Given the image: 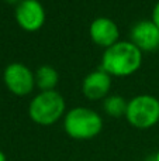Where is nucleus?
<instances>
[{
	"instance_id": "obj_1",
	"label": "nucleus",
	"mask_w": 159,
	"mask_h": 161,
	"mask_svg": "<svg viewBox=\"0 0 159 161\" xmlns=\"http://www.w3.org/2000/svg\"><path fill=\"white\" fill-rule=\"evenodd\" d=\"M141 64L142 51L131 41H118L104 50L100 68L111 76H130L140 69Z\"/></svg>"
},
{
	"instance_id": "obj_2",
	"label": "nucleus",
	"mask_w": 159,
	"mask_h": 161,
	"mask_svg": "<svg viewBox=\"0 0 159 161\" xmlns=\"http://www.w3.org/2000/svg\"><path fill=\"white\" fill-rule=\"evenodd\" d=\"M64 130L75 140H90L101 133L103 119L89 108H73L64 116Z\"/></svg>"
},
{
	"instance_id": "obj_3",
	"label": "nucleus",
	"mask_w": 159,
	"mask_h": 161,
	"mask_svg": "<svg viewBox=\"0 0 159 161\" xmlns=\"http://www.w3.org/2000/svg\"><path fill=\"white\" fill-rule=\"evenodd\" d=\"M66 103L59 92H39L28 105V116L39 126H51L65 116Z\"/></svg>"
},
{
	"instance_id": "obj_4",
	"label": "nucleus",
	"mask_w": 159,
	"mask_h": 161,
	"mask_svg": "<svg viewBox=\"0 0 159 161\" xmlns=\"http://www.w3.org/2000/svg\"><path fill=\"white\" fill-rule=\"evenodd\" d=\"M126 119L135 129H151L159 123V99L152 95H138L128 100Z\"/></svg>"
},
{
	"instance_id": "obj_5",
	"label": "nucleus",
	"mask_w": 159,
	"mask_h": 161,
	"mask_svg": "<svg viewBox=\"0 0 159 161\" xmlns=\"http://www.w3.org/2000/svg\"><path fill=\"white\" fill-rule=\"evenodd\" d=\"M3 79L8 91L17 96H27L35 86V74L23 62L8 64L3 72Z\"/></svg>"
},
{
	"instance_id": "obj_6",
	"label": "nucleus",
	"mask_w": 159,
	"mask_h": 161,
	"mask_svg": "<svg viewBox=\"0 0 159 161\" xmlns=\"http://www.w3.org/2000/svg\"><path fill=\"white\" fill-rule=\"evenodd\" d=\"M45 8L38 0H21L16 6V21L24 31L34 33L45 24Z\"/></svg>"
},
{
	"instance_id": "obj_7",
	"label": "nucleus",
	"mask_w": 159,
	"mask_h": 161,
	"mask_svg": "<svg viewBox=\"0 0 159 161\" xmlns=\"http://www.w3.org/2000/svg\"><path fill=\"white\" fill-rule=\"evenodd\" d=\"M130 41L142 53L159 50V28L152 20H141L130 31Z\"/></svg>"
},
{
	"instance_id": "obj_8",
	"label": "nucleus",
	"mask_w": 159,
	"mask_h": 161,
	"mask_svg": "<svg viewBox=\"0 0 159 161\" xmlns=\"http://www.w3.org/2000/svg\"><path fill=\"white\" fill-rule=\"evenodd\" d=\"M89 34L92 41L104 50L120 41L118 25L109 17H97L93 20L89 27Z\"/></svg>"
},
{
	"instance_id": "obj_9",
	"label": "nucleus",
	"mask_w": 159,
	"mask_h": 161,
	"mask_svg": "<svg viewBox=\"0 0 159 161\" xmlns=\"http://www.w3.org/2000/svg\"><path fill=\"white\" fill-rule=\"evenodd\" d=\"M111 88V75L100 69L89 72L82 83V92L89 100H100L109 96Z\"/></svg>"
},
{
	"instance_id": "obj_10",
	"label": "nucleus",
	"mask_w": 159,
	"mask_h": 161,
	"mask_svg": "<svg viewBox=\"0 0 159 161\" xmlns=\"http://www.w3.org/2000/svg\"><path fill=\"white\" fill-rule=\"evenodd\" d=\"M59 82V74L51 65H42L35 71V86L41 92L55 91Z\"/></svg>"
},
{
	"instance_id": "obj_11",
	"label": "nucleus",
	"mask_w": 159,
	"mask_h": 161,
	"mask_svg": "<svg viewBox=\"0 0 159 161\" xmlns=\"http://www.w3.org/2000/svg\"><path fill=\"white\" fill-rule=\"evenodd\" d=\"M127 106H128V102L121 95H109L104 99V103H103L104 112L111 117L126 116Z\"/></svg>"
},
{
	"instance_id": "obj_12",
	"label": "nucleus",
	"mask_w": 159,
	"mask_h": 161,
	"mask_svg": "<svg viewBox=\"0 0 159 161\" xmlns=\"http://www.w3.org/2000/svg\"><path fill=\"white\" fill-rule=\"evenodd\" d=\"M151 20L156 24V27L159 28V0L156 2V4L154 6V10H152V17Z\"/></svg>"
},
{
	"instance_id": "obj_13",
	"label": "nucleus",
	"mask_w": 159,
	"mask_h": 161,
	"mask_svg": "<svg viewBox=\"0 0 159 161\" xmlns=\"http://www.w3.org/2000/svg\"><path fill=\"white\" fill-rule=\"evenodd\" d=\"M0 161H7V158H6V154L3 153L2 150H0Z\"/></svg>"
},
{
	"instance_id": "obj_14",
	"label": "nucleus",
	"mask_w": 159,
	"mask_h": 161,
	"mask_svg": "<svg viewBox=\"0 0 159 161\" xmlns=\"http://www.w3.org/2000/svg\"><path fill=\"white\" fill-rule=\"evenodd\" d=\"M6 2H7V3H11V4H18V3L20 2H21V0H6Z\"/></svg>"
},
{
	"instance_id": "obj_15",
	"label": "nucleus",
	"mask_w": 159,
	"mask_h": 161,
	"mask_svg": "<svg viewBox=\"0 0 159 161\" xmlns=\"http://www.w3.org/2000/svg\"><path fill=\"white\" fill-rule=\"evenodd\" d=\"M154 161H159V151L156 154H155V158H154Z\"/></svg>"
}]
</instances>
